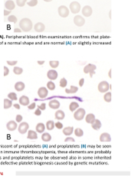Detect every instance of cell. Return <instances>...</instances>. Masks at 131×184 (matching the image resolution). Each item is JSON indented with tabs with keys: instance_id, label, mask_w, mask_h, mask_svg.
I'll use <instances>...</instances> for the list:
<instances>
[{
	"instance_id": "obj_38",
	"label": "cell",
	"mask_w": 131,
	"mask_h": 184,
	"mask_svg": "<svg viewBox=\"0 0 131 184\" xmlns=\"http://www.w3.org/2000/svg\"><path fill=\"white\" fill-rule=\"evenodd\" d=\"M27 2V0H16V4L19 7H23Z\"/></svg>"
},
{
	"instance_id": "obj_23",
	"label": "cell",
	"mask_w": 131,
	"mask_h": 184,
	"mask_svg": "<svg viewBox=\"0 0 131 184\" xmlns=\"http://www.w3.org/2000/svg\"><path fill=\"white\" fill-rule=\"evenodd\" d=\"M62 132L66 136H70L74 132V127H65L63 129Z\"/></svg>"
},
{
	"instance_id": "obj_28",
	"label": "cell",
	"mask_w": 131,
	"mask_h": 184,
	"mask_svg": "<svg viewBox=\"0 0 131 184\" xmlns=\"http://www.w3.org/2000/svg\"><path fill=\"white\" fill-rule=\"evenodd\" d=\"M78 107H79V104L77 103V102H75V101H72L71 103L70 104V105H69V109H70V110L71 112H74V110H77Z\"/></svg>"
},
{
	"instance_id": "obj_50",
	"label": "cell",
	"mask_w": 131,
	"mask_h": 184,
	"mask_svg": "<svg viewBox=\"0 0 131 184\" xmlns=\"http://www.w3.org/2000/svg\"><path fill=\"white\" fill-rule=\"evenodd\" d=\"M13 107H14L15 109H17V110H19V109H20V104H13Z\"/></svg>"
},
{
	"instance_id": "obj_53",
	"label": "cell",
	"mask_w": 131,
	"mask_h": 184,
	"mask_svg": "<svg viewBox=\"0 0 131 184\" xmlns=\"http://www.w3.org/2000/svg\"><path fill=\"white\" fill-rule=\"evenodd\" d=\"M108 76H109V78H111V69L109 71V73H108Z\"/></svg>"
},
{
	"instance_id": "obj_9",
	"label": "cell",
	"mask_w": 131,
	"mask_h": 184,
	"mask_svg": "<svg viewBox=\"0 0 131 184\" xmlns=\"http://www.w3.org/2000/svg\"><path fill=\"white\" fill-rule=\"evenodd\" d=\"M38 95L40 98H42V99L45 98L48 95V90L44 87H41L38 90Z\"/></svg>"
},
{
	"instance_id": "obj_14",
	"label": "cell",
	"mask_w": 131,
	"mask_h": 184,
	"mask_svg": "<svg viewBox=\"0 0 131 184\" xmlns=\"http://www.w3.org/2000/svg\"><path fill=\"white\" fill-rule=\"evenodd\" d=\"M19 104L21 105H23V106H28L29 104H30V101H29V98L25 95H22L20 97L19 100Z\"/></svg>"
},
{
	"instance_id": "obj_22",
	"label": "cell",
	"mask_w": 131,
	"mask_h": 184,
	"mask_svg": "<svg viewBox=\"0 0 131 184\" xmlns=\"http://www.w3.org/2000/svg\"><path fill=\"white\" fill-rule=\"evenodd\" d=\"M95 119H96V118H95L94 114H91V113L87 114L86 117H85V120H86V122H87V124H92V123L94 121Z\"/></svg>"
},
{
	"instance_id": "obj_46",
	"label": "cell",
	"mask_w": 131,
	"mask_h": 184,
	"mask_svg": "<svg viewBox=\"0 0 131 184\" xmlns=\"http://www.w3.org/2000/svg\"><path fill=\"white\" fill-rule=\"evenodd\" d=\"M36 116H40L42 114V110H40L39 108H37V110H35V113H34Z\"/></svg>"
},
{
	"instance_id": "obj_39",
	"label": "cell",
	"mask_w": 131,
	"mask_h": 184,
	"mask_svg": "<svg viewBox=\"0 0 131 184\" xmlns=\"http://www.w3.org/2000/svg\"><path fill=\"white\" fill-rule=\"evenodd\" d=\"M26 3H27V5H28L29 6L34 7V6H37V4H38V0H31L30 2H26Z\"/></svg>"
},
{
	"instance_id": "obj_24",
	"label": "cell",
	"mask_w": 131,
	"mask_h": 184,
	"mask_svg": "<svg viewBox=\"0 0 131 184\" xmlns=\"http://www.w3.org/2000/svg\"><path fill=\"white\" fill-rule=\"evenodd\" d=\"M35 130H36L37 132L39 133H44V130H45V126L43 123H38L35 127Z\"/></svg>"
},
{
	"instance_id": "obj_13",
	"label": "cell",
	"mask_w": 131,
	"mask_h": 184,
	"mask_svg": "<svg viewBox=\"0 0 131 184\" xmlns=\"http://www.w3.org/2000/svg\"><path fill=\"white\" fill-rule=\"evenodd\" d=\"M5 8L7 10L12 11L15 8V3L13 2V0H7L5 2Z\"/></svg>"
},
{
	"instance_id": "obj_18",
	"label": "cell",
	"mask_w": 131,
	"mask_h": 184,
	"mask_svg": "<svg viewBox=\"0 0 131 184\" xmlns=\"http://www.w3.org/2000/svg\"><path fill=\"white\" fill-rule=\"evenodd\" d=\"M25 85L22 81H18L15 84V89L19 92L22 91L25 89Z\"/></svg>"
},
{
	"instance_id": "obj_42",
	"label": "cell",
	"mask_w": 131,
	"mask_h": 184,
	"mask_svg": "<svg viewBox=\"0 0 131 184\" xmlns=\"http://www.w3.org/2000/svg\"><path fill=\"white\" fill-rule=\"evenodd\" d=\"M22 119H23V118H22L21 114H17L16 117H15V120H16L17 123H21L22 121Z\"/></svg>"
},
{
	"instance_id": "obj_10",
	"label": "cell",
	"mask_w": 131,
	"mask_h": 184,
	"mask_svg": "<svg viewBox=\"0 0 131 184\" xmlns=\"http://www.w3.org/2000/svg\"><path fill=\"white\" fill-rule=\"evenodd\" d=\"M47 77L48 78L49 80L54 81V80H56L58 78V74L55 69H51L47 72Z\"/></svg>"
},
{
	"instance_id": "obj_41",
	"label": "cell",
	"mask_w": 131,
	"mask_h": 184,
	"mask_svg": "<svg viewBox=\"0 0 131 184\" xmlns=\"http://www.w3.org/2000/svg\"><path fill=\"white\" fill-rule=\"evenodd\" d=\"M38 108H39L41 110H44L46 109V104L41 103L40 104H38Z\"/></svg>"
},
{
	"instance_id": "obj_4",
	"label": "cell",
	"mask_w": 131,
	"mask_h": 184,
	"mask_svg": "<svg viewBox=\"0 0 131 184\" xmlns=\"http://www.w3.org/2000/svg\"><path fill=\"white\" fill-rule=\"evenodd\" d=\"M69 7H70L71 12H72L73 14H78L80 12V8H81L80 3L78 2H76V1L75 2H72L70 4Z\"/></svg>"
},
{
	"instance_id": "obj_6",
	"label": "cell",
	"mask_w": 131,
	"mask_h": 184,
	"mask_svg": "<svg viewBox=\"0 0 131 184\" xmlns=\"http://www.w3.org/2000/svg\"><path fill=\"white\" fill-rule=\"evenodd\" d=\"M58 14L62 18H66L69 15V13H70V11L68 9V8L65 6H61L58 7Z\"/></svg>"
},
{
	"instance_id": "obj_3",
	"label": "cell",
	"mask_w": 131,
	"mask_h": 184,
	"mask_svg": "<svg viewBox=\"0 0 131 184\" xmlns=\"http://www.w3.org/2000/svg\"><path fill=\"white\" fill-rule=\"evenodd\" d=\"M97 67L95 65L93 64H87V65H85L84 68V72L85 74H90V77L92 78V76L95 74L94 71L96 70Z\"/></svg>"
},
{
	"instance_id": "obj_2",
	"label": "cell",
	"mask_w": 131,
	"mask_h": 184,
	"mask_svg": "<svg viewBox=\"0 0 131 184\" xmlns=\"http://www.w3.org/2000/svg\"><path fill=\"white\" fill-rule=\"evenodd\" d=\"M85 114L86 111L84 108H78V110L74 114V118L77 120H81L85 117Z\"/></svg>"
},
{
	"instance_id": "obj_35",
	"label": "cell",
	"mask_w": 131,
	"mask_h": 184,
	"mask_svg": "<svg viewBox=\"0 0 131 184\" xmlns=\"http://www.w3.org/2000/svg\"><path fill=\"white\" fill-rule=\"evenodd\" d=\"M49 65L53 69H55V68H58L59 65V61H49Z\"/></svg>"
},
{
	"instance_id": "obj_25",
	"label": "cell",
	"mask_w": 131,
	"mask_h": 184,
	"mask_svg": "<svg viewBox=\"0 0 131 184\" xmlns=\"http://www.w3.org/2000/svg\"><path fill=\"white\" fill-rule=\"evenodd\" d=\"M12 106V101L8 98H5L4 99V109H8Z\"/></svg>"
},
{
	"instance_id": "obj_29",
	"label": "cell",
	"mask_w": 131,
	"mask_h": 184,
	"mask_svg": "<svg viewBox=\"0 0 131 184\" xmlns=\"http://www.w3.org/2000/svg\"><path fill=\"white\" fill-rule=\"evenodd\" d=\"M46 129L48 131H52L55 128V122L53 120H48L46 123Z\"/></svg>"
},
{
	"instance_id": "obj_7",
	"label": "cell",
	"mask_w": 131,
	"mask_h": 184,
	"mask_svg": "<svg viewBox=\"0 0 131 184\" xmlns=\"http://www.w3.org/2000/svg\"><path fill=\"white\" fill-rule=\"evenodd\" d=\"M29 129V124H28L27 122H22V123L19 124V126L18 131H19V132L21 134H25V133L28 132Z\"/></svg>"
},
{
	"instance_id": "obj_15",
	"label": "cell",
	"mask_w": 131,
	"mask_h": 184,
	"mask_svg": "<svg viewBox=\"0 0 131 184\" xmlns=\"http://www.w3.org/2000/svg\"><path fill=\"white\" fill-rule=\"evenodd\" d=\"M100 141L101 142H110L111 137L108 133H103L100 136Z\"/></svg>"
},
{
	"instance_id": "obj_55",
	"label": "cell",
	"mask_w": 131,
	"mask_h": 184,
	"mask_svg": "<svg viewBox=\"0 0 131 184\" xmlns=\"http://www.w3.org/2000/svg\"><path fill=\"white\" fill-rule=\"evenodd\" d=\"M109 16H110V19H111V11H110V14H109Z\"/></svg>"
},
{
	"instance_id": "obj_19",
	"label": "cell",
	"mask_w": 131,
	"mask_h": 184,
	"mask_svg": "<svg viewBox=\"0 0 131 184\" xmlns=\"http://www.w3.org/2000/svg\"><path fill=\"white\" fill-rule=\"evenodd\" d=\"M101 120H98V119H95L94 121L91 124V127H92V128L94 129V130H95V131H98V130H100L101 129Z\"/></svg>"
},
{
	"instance_id": "obj_36",
	"label": "cell",
	"mask_w": 131,
	"mask_h": 184,
	"mask_svg": "<svg viewBox=\"0 0 131 184\" xmlns=\"http://www.w3.org/2000/svg\"><path fill=\"white\" fill-rule=\"evenodd\" d=\"M59 84L61 86V88H65L67 84V81L66 80L65 78H62L61 80H60V82H59Z\"/></svg>"
},
{
	"instance_id": "obj_26",
	"label": "cell",
	"mask_w": 131,
	"mask_h": 184,
	"mask_svg": "<svg viewBox=\"0 0 131 184\" xmlns=\"http://www.w3.org/2000/svg\"><path fill=\"white\" fill-rule=\"evenodd\" d=\"M78 88L76 86H73V85L71 86L70 89H65V92L67 94H75L76 92H78Z\"/></svg>"
},
{
	"instance_id": "obj_8",
	"label": "cell",
	"mask_w": 131,
	"mask_h": 184,
	"mask_svg": "<svg viewBox=\"0 0 131 184\" xmlns=\"http://www.w3.org/2000/svg\"><path fill=\"white\" fill-rule=\"evenodd\" d=\"M74 23L78 27H82L85 23V19L81 15H78L74 18Z\"/></svg>"
},
{
	"instance_id": "obj_32",
	"label": "cell",
	"mask_w": 131,
	"mask_h": 184,
	"mask_svg": "<svg viewBox=\"0 0 131 184\" xmlns=\"http://www.w3.org/2000/svg\"><path fill=\"white\" fill-rule=\"evenodd\" d=\"M13 72H14L15 74H17V75H19V74H22V72H23V69L20 67H14L13 68Z\"/></svg>"
},
{
	"instance_id": "obj_21",
	"label": "cell",
	"mask_w": 131,
	"mask_h": 184,
	"mask_svg": "<svg viewBox=\"0 0 131 184\" xmlns=\"http://www.w3.org/2000/svg\"><path fill=\"white\" fill-rule=\"evenodd\" d=\"M27 138L30 140H36L38 139V135L37 133L34 131H28V135H27Z\"/></svg>"
},
{
	"instance_id": "obj_52",
	"label": "cell",
	"mask_w": 131,
	"mask_h": 184,
	"mask_svg": "<svg viewBox=\"0 0 131 184\" xmlns=\"http://www.w3.org/2000/svg\"><path fill=\"white\" fill-rule=\"evenodd\" d=\"M44 63V61H38V65H43Z\"/></svg>"
},
{
	"instance_id": "obj_31",
	"label": "cell",
	"mask_w": 131,
	"mask_h": 184,
	"mask_svg": "<svg viewBox=\"0 0 131 184\" xmlns=\"http://www.w3.org/2000/svg\"><path fill=\"white\" fill-rule=\"evenodd\" d=\"M47 88H48V90H50V91H54L55 89V84L52 81H48L47 83Z\"/></svg>"
},
{
	"instance_id": "obj_48",
	"label": "cell",
	"mask_w": 131,
	"mask_h": 184,
	"mask_svg": "<svg viewBox=\"0 0 131 184\" xmlns=\"http://www.w3.org/2000/svg\"><path fill=\"white\" fill-rule=\"evenodd\" d=\"M10 13H11V11H10V10H7V9L5 8V10H4V15H5V16L8 15Z\"/></svg>"
},
{
	"instance_id": "obj_49",
	"label": "cell",
	"mask_w": 131,
	"mask_h": 184,
	"mask_svg": "<svg viewBox=\"0 0 131 184\" xmlns=\"http://www.w3.org/2000/svg\"><path fill=\"white\" fill-rule=\"evenodd\" d=\"M84 78H81L80 81H79V86L82 87L84 85Z\"/></svg>"
},
{
	"instance_id": "obj_12",
	"label": "cell",
	"mask_w": 131,
	"mask_h": 184,
	"mask_svg": "<svg viewBox=\"0 0 131 184\" xmlns=\"http://www.w3.org/2000/svg\"><path fill=\"white\" fill-rule=\"evenodd\" d=\"M93 13L92 8L89 6H85L84 7L82 8V14L84 15L85 17H90Z\"/></svg>"
},
{
	"instance_id": "obj_17",
	"label": "cell",
	"mask_w": 131,
	"mask_h": 184,
	"mask_svg": "<svg viewBox=\"0 0 131 184\" xmlns=\"http://www.w3.org/2000/svg\"><path fill=\"white\" fill-rule=\"evenodd\" d=\"M48 105L51 109L55 110V109H58L60 107V102L58 100H51V101H49Z\"/></svg>"
},
{
	"instance_id": "obj_27",
	"label": "cell",
	"mask_w": 131,
	"mask_h": 184,
	"mask_svg": "<svg viewBox=\"0 0 131 184\" xmlns=\"http://www.w3.org/2000/svg\"><path fill=\"white\" fill-rule=\"evenodd\" d=\"M42 140L44 142H49L51 140V136L49 133H43L42 135Z\"/></svg>"
},
{
	"instance_id": "obj_44",
	"label": "cell",
	"mask_w": 131,
	"mask_h": 184,
	"mask_svg": "<svg viewBox=\"0 0 131 184\" xmlns=\"http://www.w3.org/2000/svg\"><path fill=\"white\" fill-rule=\"evenodd\" d=\"M17 63H18L17 61H7V64L8 65H11V66H14Z\"/></svg>"
},
{
	"instance_id": "obj_16",
	"label": "cell",
	"mask_w": 131,
	"mask_h": 184,
	"mask_svg": "<svg viewBox=\"0 0 131 184\" xmlns=\"http://www.w3.org/2000/svg\"><path fill=\"white\" fill-rule=\"evenodd\" d=\"M34 29L36 32H42L45 29V25L42 22H38L35 25Z\"/></svg>"
},
{
	"instance_id": "obj_51",
	"label": "cell",
	"mask_w": 131,
	"mask_h": 184,
	"mask_svg": "<svg viewBox=\"0 0 131 184\" xmlns=\"http://www.w3.org/2000/svg\"><path fill=\"white\" fill-rule=\"evenodd\" d=\"M14 32H22V30H21V29H18V28H15L14 29Z\"/></svg>"
},
{
	"instance_id": "obj_47",
	"label": "cell",
	"mask_w": 131,
	"mask_h": 184,
	"mask_svg": "<svg viewBox=\"0 0 131 184\" xmlns=\"http://www.w3.org/2000/svg\"><path fill=\"white\" fill-rule=\"evenodd\" d=\"M65 142H74L75 140H74V139L73 137H67L65 140Z\"/></svg>"
},
{
	"instance_id": "obj_5",
	"label": "cell",
	"mask_w": 131,
	"mask_h": 184,
	"mask_svg": "<svg viewBox=\"0 0 131 184\" xmlns=\"http://www.w3.org/2000/svg\"><path fill=\"white\" fill-rule=\"evenodd\" d=\"M97 88H98V91H99L101 93L107 92V91H108V90H109V88H110L109 83L106 81H101V82H100V83H99Z\"/></svg>"
},
{
	"instance_id": "obj_43",
	"label": "cell",
	"mask_w": 131,
	"mask_h": 184,
	"mask_svg": "<svg viewBox=\"0 0 131 184\" xmlns=\"http://www.w3.org/2000/svg\"><path fill=\"white\" fill-rule=\"evenodd\" d=\"M35 107H36V104L35 103L29 104V105H28V108H29V110H34L35 108Z\"/></svg>"
},
{
	"instance_id": "obj_54",
	"label": "cell",
	"mask_w": 131,
	"mask_h": 184,
	"mask_svg": "<svg viewBox=\"0 0 131 184\" xmlns=\"http://www.w3.org/2000/svg\"><path fill=\"white\" fill-rule=\"evenodd\" d=\"M44 2H51L52 0H44Z\"/></svg>"
},
{
	"instance_id": "obj_37",
	"label": "cell",
	"mask_w": 131,
	"mask_h": 184,
	"mask_svg": "<svg viewBox=\"0 0 131 184\" xmlns=\"http://www.w3.org/2000/svg\"><path fill=\"white\" fill-rule=\"evenodd\" d=\"M8 21L9 22H12V23H14V24H15L16 22H17V21H18V19H17V18H16V16L15 15H9L8 16Z\"/></svg>"
},
{
	"instance_id": "obj_34",
	"label": "cell",
	"mask_w": 131,
	"mask_h": 184,
	"mask_svg": "<svg viewBox=\"0 0 131 184\" xmlns=\"http://www.w3.org/2000/svg\"><path fill=\"white\" fill-rule=\"evenodd\" d=\"M103 99L106 102H110L111 101V92H107L103 96Z\"/></svg>"
},
{
	"instance_id": "obj_30",
	"label": "cell",
	"mask_w": 131,
	"mask_h": 184,
	"mask_svg": "<svg viewBox=\"0 0 131 184\" xmlns=\"http://www.w3.org/2000/svg\"><path fill=\"white\" fill-rule=\"evenodd\" d=\"M8 98L10 99L11 101H17L18 100L17 95L15 92H10L9 94H8Z\"/></svg>"
},
{
	"instance_id": "obj_11",
	"label": "cell",
	"mask_w": 131,
	"mask_h": 184,
	"mask_svg": "<svg viewBox=\"0 0 131 184\" xmlns=\"http://www.w3.org/2000/svg\"><path fill=\"white\" fill-rule=\"evenodd\" d=\"M6 128L8 129V131H14L17 128H18V125H17V122L14 121V120H10L8 121L6 124Z\"/></svg>"
},
{
	"instance_id": "obj_20",
	"label": "cell",
	"mask_w": 131,
	"mask_h": 184,
	"mask_svg": "<svg viewBox=\"0 0 131 184\" xmlns=\"http://www.w3.org/2000/svg\"><path fill=\"white\" fill-rule=\"evenodd\" d=\"M65 117V112L63 110H58L55 112V119H57L58 120H63Z\"/></svg>"
},
{
	"instance_id": "obj_45",
	"label": "cell",
	"mask_w": 131,
	"mask_h": 184,
	"mask_svg": "<svg viewBox=\"0 0 131 184\" xmlns=\"http://www.w3.org/2000/svg\"><path fill=\"white\" fill-rule=\"evenodd\" d=\"M3 68H4V76L6 77V76L8 75V74H9V69L6 66H4Z\"/></svg>"
},
{
	"instance_id": "obj_40",
	"label": "cell",
	"mask_w": 131,
	"mask_h": 184,
	"mask_svg": "<svg viewBox=\"0 0 131 184\" xmlns=\"http://www.w3.org/2000/svg\"><path fill=\"white\" fill-rule=\"evenodd\" d=\"M55 127L57 129H58V130H61V129L63 128V124H62L60 121H58V122L55 123Z\"/></svg>"
},
{
	"instance_id": "obj_1",
	"label": "cell",
	"mask_w": 131,
	"mask_h": 184,
	"mask_svg": "<svg viewBox=\"0 0 131 184\" xmlns=\"http://www.w3.org/2000/svg\"><path fill=\"white\" fill-rule=\"evenodd\" d=\"M19 27L22 31L28 32L31 30L33 27V24H32V22L31 21V19H29L28 18H24V19H22L19 22Z\"/></svg>"
},
{
	"instance_id": "obj_33",
	"label": "cell",
	"mask_w": 131,
	"mask_h": 184,
	"mask_svg": "<svg viewBox=\"0 0 131 184\" xmlns=\"http://www.w3.org/2000/svg\"><path fill=\"white\" fill-rule=\"evenodd\" d=\"M74 134L78 137H80L84 135V131H82V129L80 128H77L74 130Z\"/></svg>"
}]
</instances>
